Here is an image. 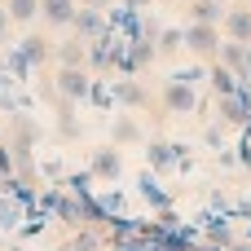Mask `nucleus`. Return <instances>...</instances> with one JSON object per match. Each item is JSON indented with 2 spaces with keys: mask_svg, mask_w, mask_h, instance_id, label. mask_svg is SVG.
<instances>
[{
  "mask_svg": "<svg viewBox=\"0 0 251 251\" xmlns=\"http://www.w3.org/2000/svg\"><path fill=\"white\" fill-rule=\"evenodd\" d=\"M181 44H185L194 57H216V49H221V26H212V22H190V26H181Z\"/></svg>",
  "mask_w": 251,
  "mask_h": 251,
  "instance_id": "nucleus-1",
  "label": "nucleus"
},
{
  "mask_svg": "<svg viewBox=\"0 0 251 251\" xmlns=\"http://www.w3.org/2000/svg\"><path fill=\"white\" fill-rule=\"evenodd\" d=\"M101 13H106V31H115L124 40H137L141 35V13L146 9H132L128 0H119V4H106Z\"/></svg>",
  "mask_w": 251,
  "mask_h": 251,
  "instance_id": "nucleus-2",
  "label": "nucleus"
},
{
  "mask_svg": "<svg viewBox=\"0 0 251 251\" xmlns=\"http://www.w3.org/2000/svg\"><path fill=\"white\" fill-rule=\"evenodd\" d=\"M88 84H93L88 66H62V71H57V84H53V93L79 106V101H88Z\"/></svg>",
  "mask_w": 251,
  "mask_h": 251,
  "instance_id": "nucleus-3",
  "label": "nucleus"
},
{
  "mask_svg": "<svg viewBox=\"0 0 251 251\" xmlns=\"http://www.w3.org/2000/svg\"><path fill=\"white\" fill-rule=\"evenodd\" d=\"M216 62H221V66H229V71L243 79V75H251V44H243V40H221Z\"/></svg>",
  "mask_w": 251,
  "mask_h": 251,
  "instance_id": "nucleus-4",
  "label": "nucleus"
},
{
  "mask_svg": "<svg viewBox=\"0 0 251 251\" xmlns=\"http://www.w3.org/2000/svg\"><path fill=\"white\" fill-rule=\"evenodd\" d=\"M110 97H115V106H124V110H141L150 97H146V88L132 79V75H119V79H110Z\"/></svg>",
  "mask_w": 251,
  "mask_h": 251,
  "instance_id": "nucleus-5",
  "label": "nucleus"
},
{
  "mask_svg": "<svg viewBox=\"0 0 251 251\" xmlns=\"http://www.w3.org/2000/svg\"><path fill=\"white\" fill-rule=\"evenodd\" d=\"M163 106H168L172 115H194V110H199V88L168 79V88H163Z\"/></svg>",
  "mask_w": 251,
  "mask_h": 251,
  "instance_id": "nucleus-6",
  "label": "nucleus"
},
{
  "mask_svg": "<svg viewBox=\"0 0 251 251\" xmlns=\"http://www.w3.org/2000/svg\"><path fill=\"white\" fill-rule=\"evenodd\" d=\"M141 154H146L150 172H168V168H176V159L185 154V146H176V141H150Z\"/></svg>",
  "mask_w": 251,
  "mask_h": 251,
  "instance_id": "nucleus-7",
  "label": "nucleus"
},
{
  "mask_svg": "<svg viewBox=\"0 0 251 251\" xmlns=\"http://www.w3.org/2000/svg\"><path fill=\"white\" fill-rule=\"evenodd\" d=\"M88 172H93V181H119V176H124V154H119L115 146H110V150H93Z\"/></svg>",
  "mask_w": 251,
  "mask_h": 251,
  "instance_id": "nucleus-8",
  "label": "nucleus"
},
{
  "mask_svg": "<svg viewBox=\"0 0 251 251\" xmlns=\"http://www.w3.org/2000/svg\"><path fill=\"white\" fill-rule=\"evenodd\" d=\"M137 194H141V203L150 207V212H159V207H172V194L163 190V181H159V172H141L137 176Z\"/></svg>",
  "mask_w": 251,
  "mask_h": 251,
  "instance_id": "nucleus-9",
  "label": "nucleus"
},
{
  "mask_svg": "<svg viewBox=\"0 0 251 251\" xmlns=\"http://www.w3.org/2000/svg\"><path fill=\"white\" fill-rule=\"evenodd\" d=\"M71 26H75V35H79V40H93V35H101V31H106V13H101V9H88V4H75Z\"/></svg>",
  "mask_w": 251,
  "mask_h": 251,
  "instance_id": "nucleus-10",
  "label": "nucleus"
},
{
  "mask_svg": "<svg viewBox=\"0 0 251 251\" xmlns=\"http://www.w3.org/2000/svg\"><path fill=\"white\" fill-rule=\"evenodd\" d=\"M221 26H225V35H229V40L251 44V4H247V9H225Z\"/></svg>",
  "mask_w": 251,
  "mask_h": 251,
  "instance_id": "nucleus-11",
  "label": "nucleus"
},
{
  "mask_svg": "<svg viewBox=\"0 0 251 251\" xmlns=\"http://www.w3.org/2000/svg\"><path fill=\"white\" fill-rule=\"evenodd\" d=\"M40 13L49 26H71L75 18V0H40Z\"/></svg>",
  "mask_w": 251,
  "mask_h": 251,
  "instance_id": "nucleus-12",
  "label": "nucleus"
},
{
  "mask_svg": "<svg viewBox=\"0 0 251 251\" xmlns=\"http://www.w3.org/2000/svg\"><path fill=\"white\" fill-rule=\"evenodd\" d=\"M84 53H88V40H79V35H71V40H62V44L53 49V57H57L62 66H84Z\"/></svg>",
  "mask_w": 251,
  "mask_h": 251,
  "instance_id": "nucleus-13",
  "label": "nucleus"
},
{
  "mask_svg": "<svg viewBox=\"0 0 251 251\" xmlns=\"http://www.w3.org/2000/svg\"><path fill=\"white\" fill-rule=\"evenodd\" d=\"M0 66H4V71L13 75V84H26V79H31V62H26L22 53H18V44H9V49H4Z\"/></svg>",
  "mask_w": 251,
  "mask_h": 251,
  "instance_id": "nucleus-14",
  "label": "nucleus"
},
{
  "mask_svg": "<svg viewBox=\"0 0 251 251\" xmlns=\"http://www.w3.org/2000/svg\"><path fill=\"white\" fill-rule=\"evenodd\" d=\"M221 18H225V4H221V0H190V22H212V26H221Z\"/></svg>",
  "mask_w": 251,
  "mask_h": 251,
  "instance_id": "nucleus-15",
  "label": "nucleus"
},
{
  "mask_svg": "<svg viewBox=\"0 0 251 251\" xmlns=\"http://www.w3.org/2000/svg\"><path fill=\"white\" fill-rule=\"evenodd\" d=\"M22 221H26V207H22L18 199L0 194V229H4V234H13V229H18Z\"/></svg>",
  "mask_w": 251,
  "mask_h": 251,
  "instance_id": "nucleus-16",
  "label": "nucleus"
},
{
  "mask_svg": "<svg viewBox=\"0 0 251 251\" xmlns=\"http://www.w3.org/2000/svg\"><path fill=\"white\" fill-rule=\"evenodd\" d=\"M18 53H22V57L31 62V71H35V66H44V62H49V53H53V49H49L40 35H26V40H18Z\"/></svg>",
  "mask_w": 251,
  "mask_h": 251,
  "instance_id": "nucleus-17",
  "label": "nucleus"
},
{
  "mask_svg": "<svg viewBox=\"0 0 251 251\" xmlns=\"http://www.w3.org/2000/svg\"><path fill=\"white\" fill-rule=\"evenodd\" d=\"M110 137H115V146H132V141H141V128H137V119H132V115H115Z\"/></svg>",
  "mask_w": 251,
  "mask_h": 251,
  "instance_id": "nucleus-18",
  "label": "nucleus"
},
{
  "mask_svg": "<svg viewBox=\"0 0 251 251\" xmlns=\"http://www.w3.org/2000/svg\"><path fill=\"white\" fill-rule=\"evenodd\" d=\"M207 84H212V93H216V97H225V93H234V88H238V75H234L229 66H221V62H216V66L207 71Z\"/></svg>",
  "mask_w": 251,
  "mask_h": 251,
  "instance_id": "nucleus-19",
  "label": "nucleus"
},
{
  "mask_svg": "<svg viewBox=\"0 0 251 251\" xmlns=\"http://www.w3.org/2000/svg\"><path fill=\"white\" fill-rule=\"evenodd\" d=\"M57 251H101V238H97V225H79V234L71 243H62Z\"/></svg>",
  "mask_w": 251,
  "mask_h": 251,
  "instance_id": "nucleus-20",
  "label": "nucleus"
},
{
  "mask_svg": "<svg viewBox=\"0 0 251 251\" xmlns=\"http://www.w3.org/2000/svg\"><path fill=\"white\" fill-rule=\"evenodd\" d=\"M62 190H71L75 199L93 194V172H88V168H79V172H62Z\"/></svg>",
  "mask_w": 251,
  "mask_h": 251,
  "instance_id": "nucleus-21",
  "label": "nucleus"
},
{
  "mask_svg": "<svg viewBox=\"0 0 251 251\" xmlns=\"http://www.w3.org/2000/svg\"><path fill=\"white\" fill-rule=\"evenodd\" d=\"M4 9H9V22H35V13H40V0H4Z\"/></svg>",
  "mask_w": 251,
  "mask_h": 251,
  "instance_id": "nucleus-22",
  "label": "nucleus"
},
{
  "mask_svg": "<svg viewBox=\"0 0 251 251\" xmlns=\"http://www.w3.org/2000/svg\"><path fill=\"white\" fill-rule=\"evenodd\" d=\"M53 216H57V221H66V225H84V216H79V199H75V194H71V199L62 194V199H57V207H53Z\"/></svg>",
  "mask_w": 251,
  "mask_h": 251,
  "instance_id": "nucleus-23",
  "label": "nucleus"
},
{
  "mask_svg": "<svg viewBox=\"0 0 251 251\" xmlns=\"http://www.w3.org/2000/svg\"><path fill=\"white\" fill-rule=\"evenodd\" d=\"M79 216H84V225H106V207L97 203V194H84L79 199Z\"/></svg>",
  "mask_w": 251,
  "mask_h": 251,
  "instance_id": "nucleus-24",
  "label": "nucleus"
},
{
  "mask_svg": "<svg viewBox=\"0 0 251 251\" xmlns=\"http://www.w3.org/2000/svg\"><path fill=\"white\" fill-rule=\"evenodd\" d=\"M88 101H93L97 110H110V106H115V97H110V79H93V84H88Z\"/></svg>",
  "mask_w": 251,
  "mask_h": 251,
  "instance_id": "nucleus-25",
  "label": "nucleus"
},
{
  "mask_svg": "<svg viewBox=\"0 0 251 251\" xmlns=\"http://www.w3.org/2000/svg\"><path fill=\"white\" fill-rule=\"evenodd\" d=\"M97 203L106 207V221H110V216H119V212L128 207V194H124V190H101V194H97Z\"/></svg>",
  "mask_w": 251,
  "mask_h": 251,
  "instance_id": "nucleus-26",
  "label": "nucleus"
},
{
  "mask_svg": "<svg viewBox=\"0 0 251 251\" xmlns=\"http://www.w3.org/2000/svg\"><path fill=\"white\" fill-rule=\"evenodd\" d=\"M154 49H159V53H176V49H181V26H163L159 40H154Z\"/></svg>",
  "mask_w": 251,
  "mask_h": 251,
  "instance_id": "nucleus-27",
  "label": "nucleus"
},
{
  "mask_svg": "<svg viewBox=\"0 0 251 251\" xmlns=\"http://www.w3.org/2000/svg\"><path fill=\"white\" fill-rule=\"evenodd\" d=\"M172 79H176V84L199 88V84H207V71H203V66H181V71H172Z\"/></svg>",
  "mask_w": 251,
  "mask_h": 251,
  "instance_id": "nucleus-28",
  "label": "nucleus"
},
{
  "mask_svg": "<svg viewBox=\"0 0 251 251\" xmlns=\"http://www.w3.org/2000/svg\"><path fill=\"white\" fill-rule=\"evenodd\" d=\"M159 31H163L159 13H154V9H150V13H141V40H150V44H154V40H159Z\"/></svg>",
  "mask_w": 251,
  "mask_h": 251,
  "instance_id": "nucleus-29",
  "label": "nucleus"
},
{
  "mask_svg": "<svg viewBox=\"0 0 251 251\" xmlns=\"http://www.w3.org/2000/svg\"><path fill=\"white\" fill-rule=\"evenodd\" d=\"M110 251H146L141 234H128V238H110Z\"/></svg>",
  "mask_w": 251,
  "mask_h": 251,
  "instance_id": "nucleus-30",
  "label": "nucleus"
},
{
  "mask_svg": "<svg viewBox=\"0 0 251 251\" xmlns=\"http://www.w3.org/2000/svg\"><path fill=\"white\" fill-rule=\"evenodd\" d=\"M35 172H40L44 181H62V163H57V159H40V163H35Z\"/></svg>",
  "mask_w": 251,
  "mask_h": 251,
  "instance_id": "nucleus-31",
  "label": "nucleus"
},
{
  "mask_svg": "<svg viewBox=\"0 0 251 251\" xmlns=\"http://www.w3.org/2000/svg\"><path fill=\"white\" fill-rule=\"evenodd\" d=\"M207 212H216V216H234V212H229V199H225L221 190H216V194L207 199Z\"/></svg>",
  "mask_w": 251,
  "mask_h": 251,
  "instance_id": "nucleus-32",
  "label": "nucleus"
},
{
  "mask_svg": "<svg viewBox=\"0 0 251 251\" xmlns=\"http://www.w3.org/2000/svg\"><path fill=\"white\" fill-rule=\"evenodd\" d=\"M203 141H207L212 150H221V146H225V128H221V124H212V128L203 132Z\"/></svg>",
  "mask_w": 251,
  "mask_h": 251,
  "instance_id": "nucleus-33",
  "label": "nucleus"
},
{
  "mask_svg": "<svg viewBox=\"0 0 251 251\" xmlns=\"http://www.w3.org/2000/svg\"><path fill=\"white\" fill-rule=\"evenodd\" d=\"M13 172V154H9V146L0 141V176H9Z\"/></svg>",
  "mask_w": 251,
  "mask_h": 251,
  "instance_id": "nucleus-34",
  "label": "nucleus"
},
{
  "mask_svg": "<svg viewBox=\"0 0 251 251\" xmlns=\"http://www.w3.org/2000/svg\"><path fill=\"white\" fill-rule=\"evenodd\" d=\"M229 212H234V216H247V221H251V199H234V203H229Z\"/></svg>",
  "mask_w": 251,
  "mask_h": 251,
  "instance_id": "nucleus-35",
  "label": "nucleus"
},
{
  "mask_svg": "<svg viewBox=\"0 0 251 251\" xmlns=\"http://www.w3.org/2000/svg\"><path fill=\"white\" fill-rule=\"evenodd\" d=\"M216 159H221V168H234V163H238V159H234V150H229V146H221V150H216Z\"/></svg>",
  "mask_w": 251,
  "mask_h": 251,
  "instance_id": "nucleus-36",
  "label": "nucleus"
},
{
  "mask_svg": "<svg viewBox=\"0 0 251 251\" xmlns=\"http://www.w3.org/2000/svg\"><path fill=\"white\" fill-rule=\"evenodd\" d=\"M4 31H9V9L0 4V40H4Z\"/></svg>",
  "mask_w": 251,
  "mask_h": 251,
  "instance_id": "nucleus-37",
  "label": "nucleus"
},
{
  "mask_svg": "<svg viewBox=\"0 0 251 251\" xmlns=\"http://www.w3.org/2000/svg\"><path fill=\"white\" fill-rule=\"evenodd\" d=\"M75 4H88V9H106L110 0H75Z\"/></svg>",
  "mask_w": 251,
  "mask_h": 251,
  "instance_id": "nucleus-38",
  "label": "nucleus"
},
{
  "mask_svg": "<svg viewBox=\"0 0 251 251\" xmlns=\"http://www.w3.org/2000/svg\"><path fill=\"white\" fill-rule=\"evenodd\" d=\"M132 9H154V0H128Z\"/></svg>",
  "mask_w": 251,
  "mask_h": 251,
  "instance_id": "nucleus-39",
  "label": "nucleus"
},
{
  "mask_svg": "<svg viewBox=\"0 0 251 251\" xmlns=\"http://www.w3.org/2000/svg\"><path fill=\"white\" fill-rule=\"evenodd\" d=\"M225 251H251V243H229Z\"/></svg>",
  "mask_w": 251,
  "mask_h": 251,
  "instance_id": "nucleus-40",
  "label": "nucleus"
},
{
  "mask_svg": "<svg viewBox=\"0 0 251 251\" xmlns=\"http://www.w3.org/2000/svg\"><path fill=\"white\" fill-rule=\"evenodd\" d=\"M247 243H251V225H247Z\"/></svg>",
  "mask_w": 251,
  "mask_h": 251,
  "instance_id": "nucleus-41",
  "label": "nucleus"
},
{
  "mask_svg": "<svg viewBox=\"0 0 251 251\" xmlns=\"http://www.w3.org/2000/svg\"><path fill=\"white\" fill-rule=\"evenodd\" d=\"M221 4H229V0H221Z\"/></svg>",
  "mask_w": 251,
  "mask_h": 251,
  "instance_id": "nucleus-42",
  "label": "nucleus"
},
{
  "mask_svg": "<svg viewBox=\"0 0 251 251\" xmlns=\"http://www.w3.org/2000/svg\"><path fill=\"white\" fill-rule=\"evenodd\" d=\"M243 4H251V0H243Z\"/></svg>",
  "mask_w": 251,
  "mask_h": 251,
  "instance_id": "nucleus-43",
  "label": "nucleus"
},
{
  "mask_svg": "<svg viewBox=\"0 0 251 251\" xmlns=\"http://www.w3.org/2000/svg\"><path fill=\"white\" fill-rule=\"evenodd\" d=\"M0 251H4V247H0Z\"/></svg>",
  "mask_w": 251,
  "mask_h": 251,
  "instance_id": "nucleus-44",
  "label": "nucleus"
}]
</instances>
